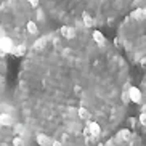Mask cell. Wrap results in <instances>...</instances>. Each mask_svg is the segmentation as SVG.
<instances>
[{
    "mask_svg": "<svg viewBox=\"0 0 146 146\" xmlns=\"http://www.w3.org/2000/svg\"><path fill=\"white\" fill-rule=\"evenodd\" d=\"M82 19H84V24H85L87 27H93L95 21H93V18H92L88 13H84V15H82Z\"/></svg>",
    "mask_w": 146,
    "mask_h": 146,
    "instance_id": "obj_7",
    "label": "cell"
},
{
    "mask_svg": "<svg viewBox=\"0 0 146 146\" xmlns=\"http://www.w3.org/2000/svg\"><path fill=\"white\" fill-rule=\"evenodd\" d=\"M27 31H29L31 34H37L39 32V27H37V24L34 21H29L27 23Z\"/></svg>",
    "mask_w": 146,
    "mask_h": 146,
    "instance_id": "obj_9",
    "label": "cell"
},
{
    "mask_svg": "<svg viewBox=\"0 0 146 146\" xmlns=\"http://www.w3.org/2000/svg\"><path fill=\"white\" fill-rule=\"evenodd\" d=\"M13 50V42L8 37H0V56H5Z\"/></svg>",
    "mask_w": 146,
    "mask_h": 146,
    "instance_id": "obj_1",
    "label": "cell"
},
{
    "mask_svg": "<svg viewBox=\"0 0 146 146\" xmlns=\"http://www.w3.org/2000/svg\"><path fill=\"white\" fill-rule=\"evenodd\" d=\"M61 34L64 35V37H68V39H72V37H76V31L69 26H63L61 27Z\"/></svg>",
    "mask_w": 146,
    "mask_h": 146,
    "instance_id": "obj_5",
    "label": "cell"
},
{
    "mask_svg": "<svg viewBox=\"0 0 146 146\" xmlns=\"http://www.w3.org/2000/svg\"><path fill=\"white\" fill-rule=\"evenodd\" d=\"M88 132H90V135H93V137H98L100 132H101V129H100V125L96 124V122H88Z\"/></svg>",
    "mask_w": 146,
    "mask_h": 146,
    "instance_id": "obj_4",
    "label": "cell"
},
{
    "mask_svg": "<svg viewBox=\"0 0 146 146\" xmlns=\"http://www.w3.org/2000/svg\"><path fill=\"white\" fill-rule=\"evenodd\" d=\"M88 116H90V114H88V111H87L85 108H80V109H79V117H80V119H88Z\"/></svg>",
    "mask_w": 146,
    "mask_h": 146,
    "instance_id": "obj_12",
    "label": "cell"
},
{
    "mask_svg": "<svg viewBox=\"0 0 146 146\" xmlns=\"http://www.w3.org/2000/svg\"><path fill=\"white\" fill-rule=\"evenodd\" d=\"M52 146H61L60 141H52Z\"/></svg>",
    "mask_w": 146,
    "mask_h": 146,
    "instance_id": "obj_19",
    "label": "cell"
},
{
    "mask_svg": "<svg viewBox=\"0 0 146 146\" xmlns=\"http://www.w3.org/2000/svg\"><path fill=\"white\" fill-rule=\"evenodd\" d=\"M129 100H132L133 103H140L141 101V92L138 90L137 87H132L129 90Z\"/></svg>",
    "mask_w": 146,
    "mask_h": 146,
    "instance_id": "obj_2",
    "label": "cell"
},
{
    "mask_svg": "<svg viewBox=\"0 0 146 146\" xmlns=\"http://www.w3.org/2000/svg\"><path fill=\"white\" fill-rule=\"evenodd\" d=\"M45 42H47V39H39V42L34 43V48L35 50H40V48L45 47Z\"/></svg>",
    "mask_w": 146,
    "mask_h": 146,
    "instance_id": "obj_13",
    "label": "cell"
},
{
    "mask_svg": "<svg viewBox=\"0 0 146 146\" xmlns=\"http://www.w3.org/2000/svg\"><path fill=\"white\" fill-rule=\"evenodd\" d=\"M93 40L98 43V45H104V43H106V37H104L100 31H93Z\"/></svg>",
    "mask_w": 146,
    "mask_h": 146,
    "instance_id": "obj_6",
    "label": "cell"
},
{
    "mask_svg": "<svg viewBox=\"0 0 146 146\" xmlns=\"http://www.w3.org/2000/svg\"><path fill=\"white\" fill-rule=\"evenodd\" d=\"M11 52H13L16 56H21V55H24V53H26V47H24V45H19V47H16V48L13 47V50H11Z\"/></svg>",
    "mask_w": 146,
    "mask_h": 146,
    "instance_id": "obj_10",
    "label": "cell"
},
{
    "mask_svg": "<svg viewBox=\"0 0 146 146\" xmlns=\"http://www.w3.org/2000/svg\"><path fill=\"white\" fill-rule=\"evenodd\" d=\"M133 18H135V19H143V18H145V10H135V11H133Z\"/></svg>",
    "mask_w": 146,
    "mask_h": 146,
    "instance_id": "obj_11",
    "label": "cell"
},
{
    "mask_svg": "<svg viewBox=\"0 0 146 146\" xmlns=\"http://www.w3.org/2000/svg\"><path fill=\"white\" fill-rule=\"evenodd\" d=\"M11 145H13V146H26V143L23 141L21 138H15V140H13V143H11Z\"/></svg>",
    "mask_w": 146,
    "mask_h": 146,
    "instance_id": "obj_15",
    "label": "cell"
},
{
    "mask_svg": "<svg viewBox=\"0 0 146 146\" xmlns=\"http://www.w3.org/2000/svg\"><path fill=\"white\" fill-rule=\"evenodd\" d=\"M0 124L2 125H11L13 124V117L8 116V114H2V116H0Z\"/></svg>",
    "mask_w": 146,
    "mask_h": 146,
    "instance_id": "obj_8",
    "label": "cell"
},
{
    "mask_svg": "<svg viewBox=\"0 0 146 146\" xmlns=\"http://www.w3.org/2000/svg\"><path fill=\"white\" fill-rule=\"evenodd\" d=\"M27 2H29L32 7H37V5H39V0H27Z\"/></svg>",
    "mask_w": 146,
    "mask_h": 146,
    "instance_id": "obj_17",
    "label": "cell"
},
{
    "mask_svg": "<svg viewBox=\"0 0 146 146\" xmlns=\"http://www.w3.org/2000/svg\"><path fill=\"white\" fill-rule=\"evenodd\" d=\"M132 137V133H130V130H120V138H122V140H129V138Z\"/></svg>",
    "mask_w": 146,
    "mask_h": 146,
    "instance_id": "obj_14",
    "label": "cell"
},
{
    "mask_svg": "<svg viewBox=\"0 0 146 146\" xmlns=\"http://www.w3.org/2000/svg\"><path fill=\"white\" fill-rule=\"evenodd\" d=\"M37 143H39L40 146H52V140H50V137L43 135V133H39V135H37Z\"/></svg>",
    "mask_w": 146,
    "mask_h": 146,
    "instance_id": "obj_3",
    "label": "cell"
},
{
    "mask_svg": "<svg viewBox=\"0 0 146 146\" xmlns=\"http://www.w3.org/2000/svg\"><path fill=\"white\" fill-rule=\"evenodd\" d=\"M145 117H146V116H145V112H141V114H140V122H141L143 125H145V122H146V119H145Z\"/></svg>",
    "mask_w": 146,
    "mask_h": 146,
    "instance_id": "obj_16",
    "label": "cell"
},
{
    "mask_svg": "<svg viewBox=\"0 0 146 146\" xmlns=\"http://www.w3.org/2000/svg\"><path fill=\"white\" fill-rule=\"evenodd\" d=\"M84 135H85V137H90V132H88V129H84Z\"/></svg>",
    "mask_w": 146,
    "mask_h": 146,
    "instance_id": "obj_18",
    "label": "cell"
}]
</instances>
